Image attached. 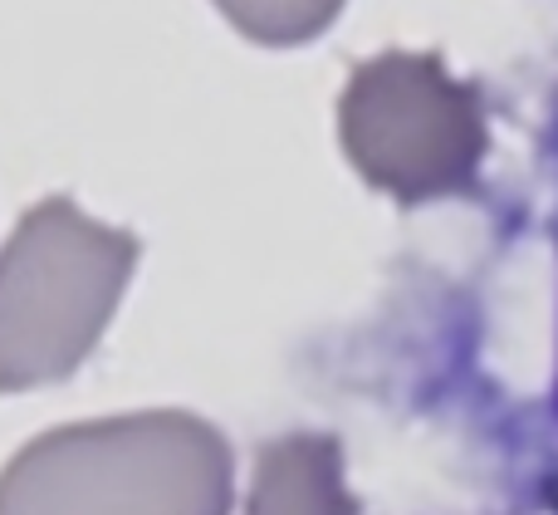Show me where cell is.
Masks as SVG:
<instances>
[{"label":"cell","instance_id":"3957f363","mask_svg":"<svg viewBox=\"0 0 558 515\" xmlns=\"http://www.w3.org/2000/svg\"><path fill=\"white\" fill-rule=\"evenodd\" d=\"M338 143L367 187L397 202H432L475 182L485 108L436 55L387 49L348 79L338 98Z\"/></svg>","mask_w":558,"mask_h":515},{"label":"cell","instance_id":"277c9868","mask_svg":"<svg viewBox=\"0 0 558 515\" xmlns=\"http://www.w3.org/2000/svg\"><path fill=\"white\" fill-rule=\"evenodd\" d=\"M245 515H357L343 487V447L328 432H284L255 452Z\"/></svg>","mask_w":558,"mask_h":515},{"label":"cell","instance_id":"7a4b0ae2","mask_svg":"<svg viewBox=\"0 0 558 515\" xmlns=\"http://www.w3.org/2000/svg\"><path fill=\"white\" fill-rule=\"evenodd\" d=\"M143 241L94 221L69 196H45L0 245V393L74 379L108 334Z\"/></svg>","mask_w":558,"mask_h":515},{"label":"cell","instance_id":"5b68a950","mask_svg":"<svg viewBox=\"0 0 558 515\" xmlns=\"http://www.w3.org/2000/svg\"><path fill=\"white\" fill-rule=\"evenodd\" d=\"M216 10L255 45L294 49L333 25L343 0H216Z\"/></svg>","mask_w":558,"mask_h":515},{"label":"cell","instance_id":"6da1fadb","mask_svg":"<svg viewBox=\"0 0 558 515\" xmlns=\"http://www.w3.org/2000/svg\"><path fill=\"white\" fill-rule=\"evenodd\" d=\"M235 462L186 408L64 422L0 471V515H231Z\"/></svg>","mask_w":558,"mask_h":515}]
</instances>
